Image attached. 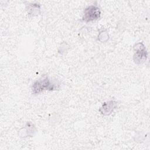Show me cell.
<instances>
[{"instance_id":"1","label":"cell","mask_w":150,"mask_h":150,"mask_svg":"<svg viewBox=\"0 0 150 150\" xmlns=\"http://www.w3.org/2000/svg\"><path fill=\"white\" fill-rule=\"evenodd\" d=\"M55 88L53 84L47 77L36 80L32 86V91L34 94H39L44 90L52 91Z\"/></svg>"},{"instance_id":"2","label":"cell","mask_w":150,"mask_h":150,"mask_svg":"<svg viewBox=\"0 0 150 150\" xmlns=\"http://www.w3.org/2000/svg\"><path fill=\"white\" fill-rule=\"evenodd\" d=\"M101 12L99 8L96 5H90L84 9L83 21L86 22L93 21L100 17Z\"/></svg>"},{"instance_id":"3","label":"cell","mask_w":150,"mask_h":150,"mask_svg":"<svg viewBox=\"0 0 150 150\" xmlns=\"http://www.w3.org/2000/svg\"><path fill=\"white\" fill-rule=\"evenodd\" d=\"M135 53L134 60L137 63H142L146 60L147 57V52L145 46L142 43H138L134 46Z\"/></svg>"},{"instance_id":"4","label":"cell","mask_w":150,"mask_h":150,"mask_svg":"<svg viewBox=\"0 0 150 150\" xmlns=\"http://www.w3.org/2000/svg\"><path fill=\"white\" fill-rule=\"evenodd\" d=\"M117 106V102L114 101H110L104 103L100 109V111L102 114L108 115Z\"/></svg>"}]
</instances>
